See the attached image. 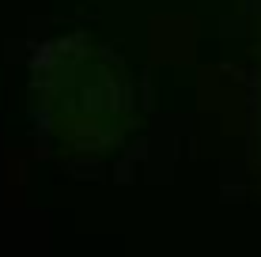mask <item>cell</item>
<instances>
[{
    "mask_svg": "<svg viewBox=\"0 0 261 257\" xmlns=\"http://www.w3.org/2000/svg\"><path fill=\"white\" fill-rule=\"evenodd\" d=\"M31 87L53 140L72 152H106L129 129V79L102 46L57 38L34 53Z\"/></svg>",
    "mask_w": 261,
    "mask_h": 257,
    "instance_id": "cell-1",
    "label": "cell"
}]
</instances>
